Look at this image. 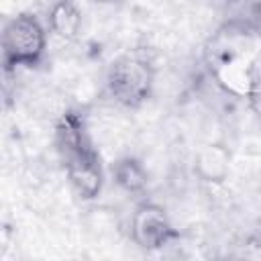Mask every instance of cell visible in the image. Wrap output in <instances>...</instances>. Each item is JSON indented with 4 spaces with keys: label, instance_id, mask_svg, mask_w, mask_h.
<instances>
[{
    "label": "cell",
    "instance_id": "obj_1",
    "mask_svg": "<svg viewBox=\"0 0 261 261\" xmlns=\"http://www.w3.org/2000/svg\"><path fill=\"white\" fill-rule=\"evenodd\" d=\"M155 69L147 53L135 49L116 57L106 73L110 98L124 108H139L153 92Z\"/></svg>",
    "mask_w": 261,
    "mask_h": 261
},
{
    "label": "cell",
    "instance_id": "obj_2",
    "mask_svg": "<svg viewBox=\"0 0 261 261\" xmlns=\"http://www.w3.org/2000/svg\"><path fill=\"white\" fill-rule=\"evenodd\" d=\"M47 49V31L31 12H20L6 20L2 29V65L4 73L16 67H35Z\"/></svg>",
    "mask_w": 261,
    "mask_h": 261
},
{
    "label": "cell",
    "instance_id": "obj_3",
    "mask_svg": "<svg viewBox=\"0 0 261 261\" xmlns=\"http://www.w3.org/2000/svg\"><path fill=\"white\" fill-rule=\"evenodd\" d=\"M130 239L145 251H155L177 239L167 212L155 202H143L130 216Z\"/></svg>",
    "mask_w": 261,
    "mask_h": 261
},
{
    "label": "cell",
    "instance_id": "obj_4",
    "mask_svg": "<svg viewBox=\"0 0 261 261\" xmlns=\"http://www.w3.org/2000/svg\"><path fill=\"white\" fill-rule=\"evenodd\" d=\"M67 179L73 188V192L82 198V200H94L96 196H100L102 186H104V171L100 165V157L96 153V149L90 145H86L84 149H77L65 157H61Z\"/></svg>",
    "mask_w": 261,
    "mask_h": 261
},
{
    "label": "cell",
    "instance_id": "obj_5",
    "mask_svg": "<svg viewBox=\"0 0 261 261\" xmlns=\"http://www.w3.org/2000/svg\"><path fill=\"white\" fill-rule=\"evenodd\" d=\"M212 77L228 96L249 98L253 90V59L226 51L214 61Z\"/></svg>",
    "mask_w": 261,
    "mask_h": 261
},
{
    "label": "cell",
    "instance_id": "obj_6",
    "mask_svg": "<svg viewBox=\"0 0 261 261\" xmlns=\"http://www.w3.org/2000/svg\"><path fill=\"white\" fill-rule=\"evenodd\" d=\"M230 165V153L222 145H204L196 153L194 171L202 181L208 184H220L228 175Z\"/></svg>",
    "mask_w": 261,
    "mask_h": 261
},
{
    "label": "cell",
    "instance_id": "obj_7",
    "mask_svg": "<svg viewBox=\"0 0 261 261\" xmlns=\"http://www.w3.org/2000/svg\"><path fill=\"white\" fill-rule=\"evenodd\" d=\"M49 31L61 41H73L82 29V10L73 0H55L47 12Z\"/></svg>",
    "mask_w": 261,
    "mask_h": 261
},
{
    "label": "cell",
    "instance_id": "obj_8",
    "mask_svg": "<svg viewBox=\"0 0 261 261\" xmlns=\"http://www.w3.org/2000/svg\"><path fill=\"white\" fill-rule=\"evenodd\" d=\"M110 173L114 184L126 194H141L147 188V171L143 163L130 155L116 159L110 167Z\"/></svg>",
    "mask_w": 261,
    "mask_h": 261
},
{
    "label": "cell",
    "instance_id": "obj_9",
    "mask_svg": "<svg viewBox=\"0 0 261 261\" xmlns=\"http://www.w3.org/2000/svg\"><path fill=\"white\" fill-rule=\"evenodd\" d=\"M249 104H251V108L261 116V86H257V88H253V92L249 94Z\"/></svg>",
    "mask_w": 261,
    "mask_h": 261
},
{
    "label": "cell",
    "instance_id": "obj_10",
    "mask_svg": "<svg viewBox=\"0 0 261 261\" xmlns=\"http://www.w3.org/2000/svg\"><path fill=\"white\" fill-rule=\"evenodd\" d=\"M251 4H253V8H255V12L261 14V0H251Z\"/></svg>",
    "mask_w": 261,
    "mask_h": 261
},
{
    "label": "cell",
    "instance_id": "obj_11",
    "mask_svg": "<svg viewBox=\"0 0 261 261\" xmlns=\"http://www.w3.org/2000/svg\"><path fill=\"white\" fill-rule=\"evenodd\" d=\"M102 2H116V0H102Z\"/></svg>",
    "mask_w": 261,
    "mask_h": 261
}]
</instances>
